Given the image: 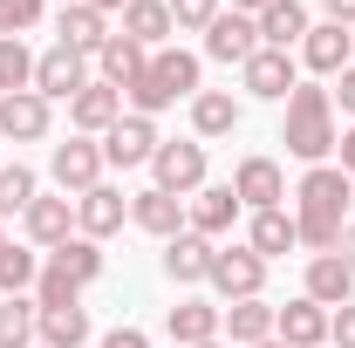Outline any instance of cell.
Segmentation results:
<instances>
[{
  "label": "cell",
  "instance_id": "obj_38",
  "mask_svg": "<svg viewBox=\"0 0 355 348\" xmlns=\"http://www.w3.org/2000/svg\"><path fill=\"white\" fill-rule=\"evenodd\" d=\"M328 342H335V348H355V301L328 314Z\"/></svg>",
  "mask_w": 355,
  "mask_h": 348
},
{
  "label": "cell",
  "instance_id": "obj_49",
  "mask_svg": "<svg viewBox=\"0 0 355 348\" xmlns=\"http://www.w3.org/2000/svg\"><path fill=\"white\" fill-rule=\"evenodd\" d=\"M0 42H7V28H0Z\"/></svg>",
  "mask_w": 355,
  "mask_h": 348
},
{
  "label": "cell",
  "instance_id": "obj_13",
  "mask_svg": "<svg viewBox=\"0 0 355 348\" xmlns=\"http://www.w3.org/2000/svg\"><path fill=\"white\" fill-rule=\"evenodd\" d=\"M123 218H130V198H123L116 184H96V191L76 198V232H83V239H110Z\"/></svg>",
  "mask_w": 355,
  "mask_h": 348
},
{
  "label": "cell",
  "instance_id": "obj_48",
  "mask_svg": "<svg viewBox=\"0 0 355 348\" xmlns=\"http://www.w3.org/2000/svg\"><path fill=\"white\" fill-rule=\"evenodd\" d=\"M349 48H355V28H349Z\"/></svg>",
  "mask_w": 355,
  "mask_h": 348
},
{
  "label": "cell",
  "instance_id": "obj_30",
  "mask_svg": "<svg viewBox=\"0 0 355 348\" xmlns=\"http://www.w3.org/2000/svg\"><path fill=\"white\" fill-rule=\"evenodd\" d=\"M273 314H280V307H266V301H232L219 335H232L239 348H253V342H266V335H273Z\"/></svg>",
  "mask_w": 355,
  "mask_h": 348
},
{
  "label": "cell",
  "instance_id": "obj_3",
  "mask_svg": "<svg viewBox=\"0 0 355 348\" xmlns=\"http://www.w3.org/2000/svg\"><path fill=\"white\" fill-rule=\"evenodd\" d=\"M287 150L301 157V164H321L342 137H335V96L321 82H294V96H287Z\"/></svg>",
  "mask_w": 355,
  "mask_h": 348
},
{
  "label": "cell",
  "instance_id": "obj_12",
  "mask_svg": "<svg viewBox=\"0 0 355 348\" xmlns=\"http://www.w3.org/2000/svg\"><path fill=\"white\" fill-rule=\"evenodd\" d=\"M232 218H239L232 184H205V191H191V198H184V232H198V239H219V232H232Z\"/></svg>",
  "mask_w": 355,
  "mask_h": 348
},
{
  "label": "cell",
  "instance_id": "obj_36",
  "mask_svg": "<svg viewBox=\"0 0 355 348\" xmlns=\"http://www.w3.org/2000/svg\"><path fill=\"white\" fill-rule=\"evenodd\" d=\"M171 7V28L178 35H205L212 21H219V0H164Z\"/></svg>",
  "mask_w": 355,
  "mask_h": 348
},
{
  "label": "cell",
  "instance_id": "obj_43",
  "mask_svg": "<svg viewBox=\"0 0 355 348\" xmlns=\"http://www.w3.org/2000/svg\"><path fill=\"white\" fill-rule=\"evenodd\" d=\"M335 150H342V171H349V177H355V130H349V137H342V143H335Z\"/></svg>",
  "mask_w": 355,
  "mask_h": 348
},
{
  "label": "cell",
  "instance_id": "obj_37",
  "mask_svg": "<svg viewBox=\"0 0 355 348\" xmlns=\"http://www.w3.org/2000/svg\"><path fill=\"white\" fill-rule=\"evenodd\" d=\"M42 21V0H0V28L7 35H21V28H35Z\"/></svg>",
  "mask_w": 355,
  "mask_h": 348
},
{
  "label": "cell",
  "instance_id": "obj_50",
  "mask_svg": "<svg viewBox=\"0 0 355 348\" xmlns=\"http://www.w3.org/2000/svg\"><path fill=\"white\" fill-rule=\"evenodd\" d=\"M0 246H7V232H0Z\"/></svg>",
  "mask_w": 355,
  "mask_h": 348
},
{
  "label": "cell",
  "instance_id": "obj_10",
  "mask_svg": "<svg viewBox=\"0 0 355 348\" xmlns=\"http://www.w3.org/2000/svg\"><path fill=\"white\" fill-rule=\"evenodd\" d=\"M239 76H246V89H253L260 103H287V96H294V55H280V48H253V55L239 62Z\"/></svg>",
  "mask_w": 355,
  "mask_h": 348
},
{
  "label": "cell",
  "instance_id": "obj_27",
  "mask_svg": "<svg viewBox=\"0 0 355 348\" xmlns=\"http://www.w3.org/2000/svg\"><path fill=\"white\" fill-rule=\"evenodd\" d=\"M96 62H103V82H110V89H130L137 76H144V62H150V48H137L130 35H110Z\"/></svg>",
  "mask_w": 355,
  "mask_h": 348
},
{
  "label": "cell",
  "instance_id": "obj_45",
  "mask_svg": "<svg viewBox=\"0 0 355 348\" xmlns=\"http://www.w3.org/2000/svg\"><path fill=\"white\" fill-rule=\"evenodd\" d=\"M266 0H232V14H260Z\"/></svg>",
  "mask_w": 355,
  "mask_h": 348
},
{
  "label": "cell",
  "instance_id": "obj_31",
  "mask_svg": "<svg viewBox=\"0 0 355 348\" xmlns=\"http://www.w3.org/2000/svg\"><path fill=\"white\" fill-rule=\"evenodd\" d=\"M35 335H42V307L7 294L0 301V348H35Z\"/></svg>",
  "mask_w": 355,
  "mask_h": 348
},
{
  "label": "cell",
  "instance_id": "obj_29",
  "mask_svg": "<svg viewBox=\"0 0 355 348\" xmlns=\"http://www.w3.org/2000/svg\"><path fill=\"white\" fill-rule=\"evenodd\" d=\"M246 246H253L260 260H280V253H294V246H301V232H294V218H287V212H253Z\"/></svg>",
  "mask_w": 355,
  "mask_h": 348
},
{
  "label": "cell",
  "instance_id": "obj_44",
  "mask_svg": "<svg viewBox=\"0 0 355 348\" xmlns=\"http://www.w3.org/2000/svg\"><path fill=\"white\" fill-rule=\"evenodd\" d=\"M83 7H96V14H123L130 0H83Z\"/></svg>",
  "mask_w": 355,
  "mask_h": 348
},
{
  "label": "cell",
  "instance_id": "obj_28",
  "mask_svg": "<svg viewBox=\"0 0 355 348\" xmlns=\"http://www.w3.org/2000/svg\"><path fill=\"white\" fill-rule=\"evenodd\" d=\"M116 35H130L137 48H157L164 35H171V7H164V0H130V7H123V28H116Z\"/></svg>",
  "mask_w": 355,
  "mask_h": 348
},
{
  "label": "cell",
  "instance_id": "obj_25",
  "mask_svg": "<svg viewBox=\"0 0 355 348\" xmlns=\"http://www.w3.org/2000/svg\"><path fill=\"white\" fill-rule=\"evenodd\" d=\"M130 218L144 225V232H157V239H178V232H184V198H171V191L150 184V191L130 198Z\"/></svg>",
  "mask_w": 355,
  "mask_h": 348
},
{
  "label": "cell",
  "instance_id": "obj_5",
  "mask_svg": "<svg viewBox=\"0 0 355 348\" xmlns=\"http://www.w3.org/2000/svg\"><path fill=\"white\" fill-rule=\"evenodd\" d=\"M212 287H219V301H260V287H266V260L253 253V246H219L212 253V273H205Z\"/></svg>",
  "mask_w": 355,
  "mask_h": 348
},
{
  "label": "cell",
  "instance_id": "obj_17",
  "mask_svg": "<svg viewBox=\"0 0 355 348\" xmlns=\"http://www.w3.org/2000/svg\"><path fill=\"white\" fill-rule=\"evenodd\" d=\"M21 218H28V239L48 246V253H55L62 239H76V198H69V191H62V198H35Z\"/></svg>",
  "mask_w": 355,
  "mask_h": 348
},
{
  "label": "cell",
  "instance_id": "obj_19",
  "mask_svg": "<svg viewBox=\"0 0 355 348\" xmlns=\"http://www.w3.org/2000/svg\"><path fill=\"white\" fill-rule=\"evenodd\" d=\"M253 21H260V48H280L287 55L294 42H308V7L301 0H266Z\"/></svg>",
  "mask_w": 355,
  "mask_h": 348
},
{
  "label": "cell",
  "instance_id": "obj_23",
  "mask_svg": "<svg viewBox=\"0 0 355 348\" xmlns=\"http://www.w3.org/2000/svg\"><path fill=\"white\" fill-rule=\"evenodd\" d=\"M301 62H308L314 76H342V69L355 62V48H349V28H335V21L308 28V42H301Z\"/></svg>",
  "mask_w": 355,
  "mask_h": 348
},
{
  "label": "cell",
  "instance_id": "obj_20",
  "mask_svg": "<svg viewBox=\"0 0 355 348\" xmlns=\"http://www.w3.org/2000/svg\"><path fill=\"white\" fill-rule=\"evenodd\" d=\"M55 42L76 48V55H103V42H110V28H103V14L96 7H83V0H69L62 14H55Z\"/></svg>",
  "mask_w": 355,
  "mask_h": 348
},
{
  "label": "cell",
  "instance_id": "obj_40",
  "mask_svg": "<svg viewBox=\"0 0 355 348\" xmlns=\"http://www.w3.org/2000/svg\"><path fill=\"white\" fill-rule=\"evenodd\" d=\"M328 96H335V103H342V110H349V116H355V62H349V69H342V82L328 89Z\"/></svg>",
  "mask_w": 355,
  "mask_h": 348
},
{
  "label": "cell",
  "instance_id": "obj_39",
  "mask_svg": "<svg viewBox=\"0 0 355 348\" xmlns=\"http://www.w3.org/2000/svg\"><path fill=\"white\" fill-rule=\"evenodd\" d=\"M96 348H150V335H144V328H110Z\"/></svg>",
  "mask_w": 355,
  "mask_h": 348
},
{
  "label": "cell",
  "instance_id": "obj_9",
  "mask_svg": "<svg viewBox=\"0 0 355 348\" xmlns=\"http://www.w3.org/2000/svg\"><path fill=\"white\" fill-rule=\"evenodd\" d=\"M89 89V55H76V48H48V55H35V96H48V103H55V96H69V103H76V96H83Z\"/></svg>",
  "mask_w": 355,
  "mask_h": 348
},
{
  "label": "cell",
  "instance_id": "obj_7",
  "mask_svg": "<svg viewBox=\"0 0 355 348\" xmlns=\"http://www.w3.org/2000/svg\"><path fill=\"white\" fill-rule=\"evenodd\" d=\"M157 123L150 116H116L110 130H103V164H123V171H137V164H150L157 157Z\"/></svg>",
  "mask_w": 355,
  "mask_h": 348
},
{
  "label": "cell",
  "instance_id": "obj_34",
  "mask_svg": "<svg viewBox=\"0 0 355 348\" xmlns=\"http://www.w3.org/2000/svg\"><path fill=\"white\" fill-rule=\"evenodd\" d=\"M35 198H42V184H35L28 164H7V171H0V225H7L14 212H28Z\"/></svg>",
  "mask_w": 355,
  "mask_h": 348
},
{
  "label": "cell",
  "instance_id": "obj_11",
  "mask_svg": "<svg viewBox=\"0 0 355 348\" xmlns=\"http://www.w3.org/2000/svg\"><path fill=\"white\" fill-rule=\"evenodd\" d=\"M232 198L239 205H253V212H280V198H287V177L273 157H246L239 171H232Z\"/></svg>",
  "mask_w": 355,
  "mask_h": 348
},
{
  "label": "cell",
  "instance_id": "obj_33",
  "mask_svg": "<svg viewBox=\"0 0 355 348\" xmlns=\"http://www.w3.org/2000/svg\"><path fill=\"white\" fill-rule=\"evenodd\" d=\"M35 280H42V260H35L28 246H0V301H7V294H28Z\"/></svg>",
  "mask_w": 355,
  "mask_h": 348
},
{
  "label": "cell",
  "instance_id": "obj_6",
  "mask_svg": "<svg viewBox=\"0 0 355 348\" xmlns=\"http://www.w3.org/2000/svg\"><path fill=\"white\" fill-rule=\"evenodd\" d=\"M150 171H157V191H171V198L205 191V143H157Z\"/></svg>",
  "mask_w": 355,
  "mask_h": 348
},
{
  "label": "cell",
  "instance_id": "obj_18",
  "mask_svg": "<svg viewBox=\"0 0 355 348\" xmlns=\"http://www.w3.org/2000/svg\"><path fill=\"white\" fill-rule=\"evenodd\" d=\"M308 301H321V307H349L355 301V273H349L342 253H314L308 260Z\"/></svg>",
  "mask_w": 355,
  "mask_h": 348
},
{
  "label": "cell",
  "instance_id": "obj_26",
  "mask_svg": "<svg viewBox=\"0 0 355 348\" xmlns=\"http://www.w3.org/2000/svg\"><path fill=\"white\" fill-rule=\"evenodd\" d=\"M191 130L198 137H232L239 130V103H232L225 89H198V96H191Z\"/></svg>",
  "mask_w": 355,
  "mask_h": 348
},
{
  "label": "cell",
  "instance_id": "obj_24",
  "mask_svg": "<svg viewBox=\"0 0 355 348\" xmlns=\"http://www.w3.org/2000/svg\"><path fill=\"white\" fill-rule=\"evenodd\" d=\"M164 328H171V342H178V348L219 342V328H225V307H212V301H178Z\"/></svg>",
  "mask_w": 355,
  "mask_h": 348
},
{
  "label": "cell",
  "instance_id": "obj_47",
  "mask_svg": "<svg viewBox=\"0 0 355 348\" xmlns=\"http://www.w3.org/2000/svg\"><path fill=\"white\" fill-rule=\"evenodd\" d=\"M198 348H225V342H198Z\"/></svg>",
  "mask_w": 355,
  "mask_h": 348
},
{
  "label": "cell",
  "instance_id": "obj_35",
  "mask_svg": "<svg viewBox=\"0 0 355 348\" xmlns=\"http://www.w3.org/2000/svg\"><path fill=\"white\" fill-rule=\"evenodd\" d=\"M14 89H35V55L21 48V35L0 42V96H14Z\"/></svg>",
  "mask_w": 355,
  "mask_h": 348
},
{
  "label": "cell",
  "instance_id": "obj_42",
  "mask_svg": "<svg viewBox=\"0 0 355 348\" xmlns=\"http://www.w3.org/2000/svg\"><path fill=\"white\" fill-rule=\"evenodd\" d=\"M335 253L349 260V273H355V225H342V239H335Z\"/></svg>",
  "mask_w": 355,
  "mask_h": 348
},
{
  "label": "cell",
  "instance_id": "obj_16",
  "mask_svg": "<svg viewBox=\"0 0 355 348\" xmlns=\"http://www.w3.org/2000/svg\"><path fill=\"white\" fill-rule=\"evenodd\" d=\"M260 48V21L253 14H219L212 28H205V55L212 62H246Z\"/></svg>",
  "mask_w": 355,
  "mask_h": 348
},
{
  "label": "cell",
  "instance_id": "obj_41",
  "mask_svg": "<svg viewBox=\"0 0 355 348\" xmlns=\"http://www.w3.org/2000/svg\"><path fill=\"white\" fill-rule=\"evenodd\" d=\"M321 7H328V21H335V28H355V0H321Z\"/></svg>",
  "mask_w": 355,
  "mask_h": 348
},
{
  "label": "cell",
  "instance_id": "obj_22",
  "mask_svg": "<svg viewBox=\"0 0 355 348\" xmlns=\"http://www.w3.org/2000/svg\"><path fill=\"white\" fill-rule=\"evenodd\" d=\"M212 239H198V232H178V239H164V273H171L178 287H198L205 273H212Z\"/></svg>",
  "mask_w": 355,
  "mask_h": 348
},
{
  "label": "cell",
  "instance_id": "obj_8",
  "mask_svg": "<svg viewBox=\"0 0 355 348\" xmlns=\"http://www.w3.org/2000/svg\"><path fill=\"white\" fill-rule=\"evenodd\" d=\"M48 177L62 184V191H96L103 184V143H89V137H69V143H55V157H48Z\"/></svg>",
  "mask_w": 355,
  "mask_h": 348
},
{
  "label": "cell",
  "instance_id": "obj_14",
  "mask_svg": "<svg viewBox=\"0 0 355 348\" xmlns=\"http://www.w3.org/2000/svg\"><path fill=\"white\" fill-rule=\"evenodd\" d=\"M48 96H35V89H14V96H0V137H14V143H35V137H48Z\"/></svg>",
  "mask_w": 355,
  "mask_h": 348
},
{
  "label": "cell",
  "instance_id": "obj_1",
  "mask_svg": "<svg viewBox=\"0 0 355 348\" xmlns=\"http://www.w3.org/2000/svg\"><path fill=\"white\" fill-rule=\"evenodd\" d=\"M301 205H294V232H301V246L314 253H335V239H342V225H349V171L342 164H314L301 177V191H294Z\"/></svg>",
  "mask_w": 355,
  "mask_h": 348
},
{
  "label": "cell",
  "instance_id": "obj_32",
  "mask_svg": "<svg viewBox=\"0 0 355 348\" xmlns=\"http://www.w3.org/2000/svg\"><path fill=\"white\" fill-rule=\"evenodd\" d=\"M89 342V307H42V348H83Z\"/></svg>",
  "mask_w": 355,
  "mask_h": 348
},
{
  "label": "cell",
  "instance_id": "obj_2",
  "mask_svg": "<svg viewBox=\"0 0 355 348\" xmlns=\"http://www.w3.org/2000/svg\"><path fill=\"white\" fill-rule=\"evenodd\" d=\"M89 280H103V246L76 232V239H62V246L48 253L42 280H35V307H83Z\"/></svg>",
  "mask_w": 355,
  "mask_h": 348
},
{
  "label": "cell",
  "instance_id": "obj_21",
  "mask_svg": "<svg viewBox=\"0 0 355 348\" xmlns=\"http://www.w3.org/2000/svg\"><path fill=\"white\" fill-rule=\"evenodd\" d=\"M116 116H123V89H110V82H89L83 96L69 103V123H76L83 137H103Z\"/></svg>",
  "mask_w": 355,
  "mask_h": 348
},
{
  "label": "cell",
  "instance_id": "obj_46",
  "mask_svg": "<svg viewBox=\"0 0 355 348\" xmlns=\"http://www.w3.org/2000/svg\"><path fill=\"white\" fill-rule=\"evenodd\" d=\"M253 348H287V342H280V335H266V342H253Z\"/></svg>",
  "mask_w": 355,
  "mask_h": 348
},
{
  "label": "cell",
  "instance_id": "obj_4",
  "mask_svg": "<svg viewBox=\"0 0 355 348\" xmlns=\"http://www.w3.org/2000/svg\"><path fill=\"white\" fill-rule=\"evenodd\" d=\"M123 96H130L137 116H157V110H171L178 96H198V55H184V48L150 55V62H144V76H137Z\"/></svg>",
  "mask_w": 355,
  "mask_h": 348
},
{
  "label": "cell",
  "instance_id": "obj_15",
  "mask_svg": "<svg viewBox=\"0 0 355 348\" xmlns=\"http://www.w3.org/2000/svg\"><path fill=\"white\" fill-rule=\"evenodd\" d=\"M273 335H280L287 348H321V342H328V307L308 301V294H301V301H287L280 314H273Z\"/></svg>",
  "mask_w": 355,
  "mask_h": 348
}]
</instances>
